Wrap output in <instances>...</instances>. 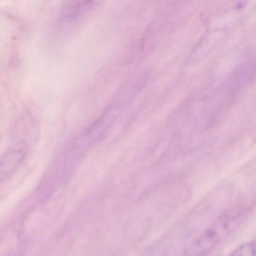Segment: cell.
I'll return each mask as SVG.
<instances>
[{"label":"cell","instance_id":"obj_3","mask_svg":"<svg viewBox=\"0 0 256 256\" xmlns=\"http://www.w3.org/2000/svg\"><path fill=\"white\" fill-rule=\"evenodd\" d=\"M229 256H256V241L242 244Z\"/></svg>","mask_w":256,"mask_h":256},{"label":"cell","instance_id":"obj_1","mask_svg":"<svg viewBox=\"0 0 256 256\" xmlns=\"http://www.w3.org/2000/svg\"><path fill=\"white\" fill-rule=\"evenodd\" d=\"M244 206H236L222 212L203 233L200 234L190 248V256H203L226 239L246 216Z\"/></svg>","mask_w":256,"mask_h":256},{"label":"cell","instance_id":"obj_2","mask_svg":"<svg viewBox=\"0 0 256 256\" xmlns=\"http://www.w3.org/2000/svg\"><path fill=\"white\" fill-rule=\"evenodd\" d=\"M25 154L22 150L13 149L0 156V180L12 173L22 162Z\"/></svg>","mask_w":256,"mask_h":256}]
</instances>
